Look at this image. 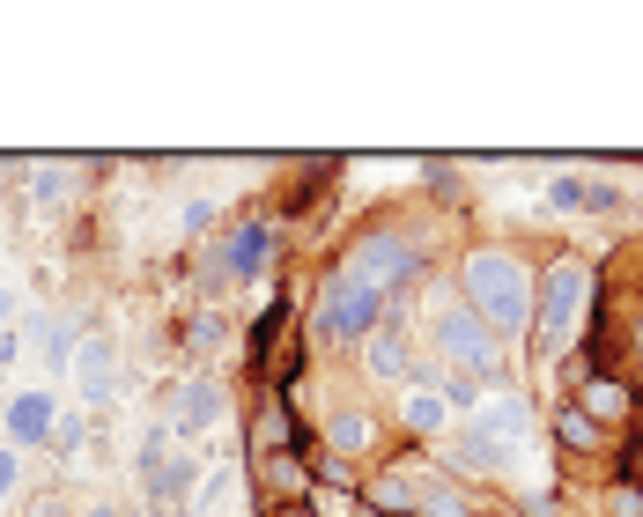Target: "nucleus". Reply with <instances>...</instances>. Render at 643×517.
<instances>
[{
    "mask_svg": "<svg viewBox=\"0 0 643 517\" xmlns=\"http://www.w3.org/2000/svg\"><path fill=\"white\" fill-rule=\"evenodd\" d=\"M8 488H15V458L0 451V495H8Z\"/></svg>",
    "mask_w": 643,
    "mask_h": 517,
    "instance_id": "nucleus-13",
    "label": "nucleus"
},
{
    "mask_svg": "<svg viewBox=\"0 0 643 517\" xmlns=\"http://www.w3.org/2000/svg\"><path fill=\"white\" fill-rule=\"evenodd\" d=\"M407 421H414V429H437V421H444V407H437L429 392H414V399H407Z\"/></svg>",
    "mask_w": 643,
    "mask_h": 517,
    "instance_id": "nucleus-10",
    "label": "nucleus"
},
{
    "mask_svg": "<svg viewBox=\"0 0 643 517\" xmlns=\"http://www.w3.org/2000/svg\"><path fill=\"white\" fill-rule=\"evenodd\" d=\"M8 429H15V436H45V429H52V399H45V392H30V399H15V414H8Z\"/></svg>",
    "mask_w": 643,
    "mask_h": 517,
    "instance_id": "nucleus-7",
    "label": "nucleus"
},
{
    "mask_svg": "<svg viewBox=\"0 0 643 517\" xmlns=\"http://www.w3.org/2000/svg\"><path fill=\"white\" fill-rule=\"evenodd\" d=\"M82 385H89V392H104V385H111V362H104V348H89V355H82Z\"/></svg>",
    "mask_w": 643,
    "mask_h": 517,
    "instance_id": "nucleus-11",
    "label": "nucleus"
},
{
    "mask_svg": "<svg viewBox=\"0 0 643 517\" xmlns=\"http://www.w3.org/2000/svg\"><path fill=\"white\" fill-rule=\"evenodd\" d=\"M577 303H584V274H577V266H562V274L547 281V311H540V340H562V333H570Z\"/></svg>",
    "mask_w": 643,
    "mask_h": 517,
    "instance_id": "nucleus-4",
    "label": "nucleus"
},
{
    "mask_svg": "<svg viewBox=\"0 0 643 517\" xmlns=\"http://www.w3.org/2000/svg\"><path fill=\"white\" fill-rule=\"evenodd\" d=\"M0 318H8V296H0Z\"/></svg>",
    "mask_w": 643,
    "mask_h": 517,
    "instance_id": "nucleus-14",
    "label": "nucleus"
},
{
    "mask_svg": "<svg viewBox=\"0 0 643 517\" xmlns=\"http://www.w3.org/2000/svg\"><path fill=\"white\" fill-rule=\"evenodd\" d=\"M259 259H267V229H244V237H230V266H237V274H259Z\"/></svg>",
    "mask_w": 643,
    "mask_h": 517,
    "instance_id": "nucleus-8",
    "label": "nucleus"
},
{
    "mask_svg": "<svg viewBox=\"0 0 643 517\" xmlns=\"http://www.w3.org/2000/svg\"><path fill=\"white\" fill-rule=\"evenodd\" d=\"M296 517H304V510H296Z\"/></svg>",
    "mask_w": 643,
    "mask_h": 517,
    "instance_id": "nucleus-15",
    "label": "nucleus"
},
{
    "mask_svg": "<svg viewBox=\"0 0 643 517\" xmlns=\"http://www.w3.org/2000/svg\"><path fill=\"white\" fill-rule=\"evenodd\" d=\"M437 340H444V355H451V362H466V370H488V362H496V348H488V325H481V318H466V311H444Z\"/></svg>",
    "mask_w": 643,
    "mask_h": 517,
    "instance_id": "nucleus-3",
    "label": "nucleus"
},
{
    "mask_svg": "<svg viewBox=\"0 0 643 517\" xmlns=\"http://www.w3.org/2000/svg\"><path fill=\"white\" fill-rule=\"evenodd\" d=\"M370 318H377V289H370L363 274H355V266H348V274H333L326 311H318V333H326V340H355Z\"/></svg>",
    "mask_w": 643,
    "mask_h": 517,
    "instance_id": "nucleus-1",
    "label": "nucleus"
},
{
    "mask_svg": "<svg viewBox=\"0 0 643 517\" xmlns=\"http://www.w3.org/2000/svg\"><path fill=\"white\" fill-rule=\"evenodd\" d=\"M370 370H377V377H400V340H392V333L370 340Z\"/></svg>",
    "mask_w": 643,
    "mask_h": 517,
    "instance_id": "nucleus-9",
    "label": "nucleus"
},
{
    "mask_svg": "<svg viewBox=\"0 0 643 517\" xmlns=\"http://www.w3.org/2000/svg\"><path fill=\"white\" fill-rule=\"evenodd\" d=\"M466 289H474L481 303H488V318H525V274H518V266H510V259H496V252H481L474 266H466Z\"/></svg>",
    "mask_w": 643,
    "mask_h": 517,
    "instance_id": "nucleus-2",
    "label": "nucleus"
},
{
    "mask_svg": "<svg viewBox=\"0 0 643 517\" xmlns=\"http://www.w3.org/2000/svg\"><path fill=\"white\" fill-rule=\"evenodd\" d=\"M170 414H178V429L193 436V429H207V421L222 414V392H215V385H185L178 399H170Z\"/></svg>",
    "mask_w": 643,
    "mask_h": 517,
    "instance_id": "nucleus-6",
    "label": "nucleus"
},
{
    "mask_svg": "<svg viewBox=\"0 0 643 517\" xmlns=\"http://www.w3.org/2000/svg\"><path fill=\"white\" fill-rule=\"evenodd\" d=\"M355 274H363L370 289H377V281H407L414 274V252H407L400 237H370L363 252H355Z\"/></svg>",
    "mask_w": 643,
    "mask_h": 517,
    "instance_id": "nucleus-5",
    "label": "nucleus"
},
{
    "mask_svg": "<svg viewBox=\"0 0 643 517\" xmlns=\"http://www.w3.org/2000/svg\"><path fill=\"white\" fill-rule=\"evenodd\" d=\"M422 503L437 510V517H466V510H459V495H451V488H422Z\"/></svg>",
    "mask_w": 643,
    "mask_h": 517,
    "instance_id": "nucleus-12",
    "label": "nucleus"
}]
</instances>
